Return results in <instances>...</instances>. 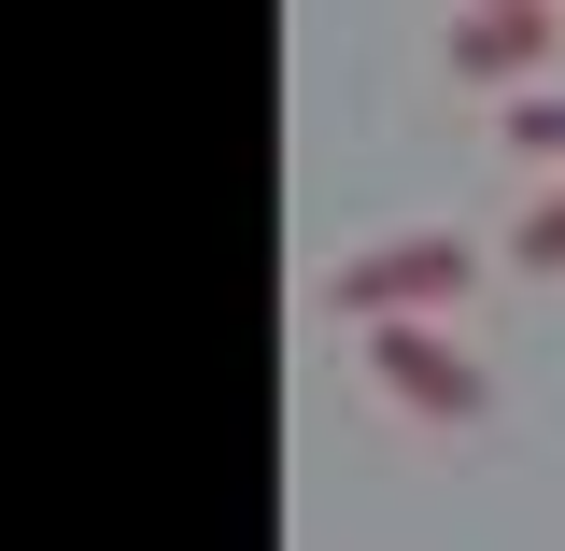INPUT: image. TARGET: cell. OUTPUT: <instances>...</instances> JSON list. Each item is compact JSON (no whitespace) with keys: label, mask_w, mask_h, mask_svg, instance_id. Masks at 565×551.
I'll use <instances>...</instances> for the list:
<instances>
[{"label":"cell","mask_w":565,"mask_h":551,"mask_svg":"<svg viewBox=\"0 0 565 551\" xmlns=\"http://www.w3.org/2000/svg\"><path fill=\"white\" fill-rule=\"evenodd\" d=\"M353 353H367V382L411 424H481L494 411V368L452 340V326H353Z\"/></svg>","instance_id":"2"},{"label":"cell","mask_w":565,"mask_h":551,"mask_svg":"<svg viewBox=\"0 0 565 551\" xmlns=\"http://www.w3.org/2000/svg\"><path fill=\"white\" fill-rule=\"evenodd\" d=\"M494 128H509V156L565 170V99H494Z\"/></svg>","instance_id":"4"},{"label":"cell","mask_w":565,"mask_h":551,"mask_svg":"<svg viewBox=\"0 0 565 551\" xmlns=\"http://www.w3.org/2000/svg\"><path fill=\"white\" fill-rule=\"evenodd\" d=\"M467 283H481V255H467L452 226H396V241H367V255L326 269V311H340V326H438Z\"/></svg>","instance_id":"1"},{"label":"cell","mask_w":565,"mask_h":551,"mask_svg":"<svg viewBox=\"0 0 565 551\" xmlns=\"http://www.w3.org/2000/svg\"><path fill=\"white\" fill-rule=\"evenodd\" d=\"M552 57V0H467L452 14V85H523Z\"/></svg>","instance_id":"3"},{"label":"cell","mask_w":565,"mask_h":551,"mask_svg":"<svg viewBox=\"0 0 565 551\" xmlns=\"http://www.w3.org/2000/svg\"><path fill=\"white\" fill-rule=\"evenodd\" d=\"M509 255H523V269H565V184L523 212V241H509Z\"/></svg>","instance_id":"5"}]
</instances>
